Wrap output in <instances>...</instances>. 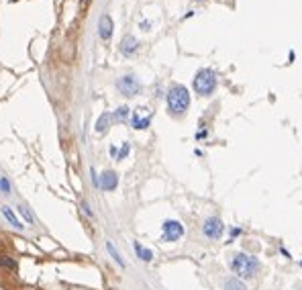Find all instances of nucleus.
<instances>
[{
    "label": "nucleus",
    "mask_w": 302,
    "mask_h": 290,
    "mask_svg": "<svg viewBox=\"0 0 302 290\" xmlns=\"http://www.w3.org/2000/svg\"><path fill=\"white\" fill-rule=\"evenodd\" d=\"M229 266H231L233 274H235L237 278H241V280H249V278L257 276L259 270H261V262H259L255 255L247 253V251H237V253H233L231 259H229Z\"/></svg>",
    "instance_id": "obj_1"
},
{
    "label": "nucleus",
    "mask_w": 302,
    "mask_h": 290,
    "mask_svg": "<svg viewBox=\"0 0 302 290\" xmlns=\"http://www.w3.org/2000/svg\"><path fill=\"white\" fill-rule=\"evenodd\" d=\"M166 102H168V112L172 117H182L188 112L192 98L184 84H174V86H170V90L166 94Z\"/></svg>",
    "instance_id": "obj_2"
},
{
    "label": "nucleus",
    "mask_w": 302,
    "mask_h": 290,
    "mask_svg": "<svg viewBox=\"0 0 302 290\" xmlns=\"http://www.w3.org/2000/svg\"><path fill=\"white\" fill-rule=\"evenodd\" d=\"M217 84H219L217 74H215L210 68H202V70H198L196 76H194V82H192L194 92L200 94V96H210V94H215Z\"/></svg>",
    "instance_id": "obj_3"
},
{
    "label": "nucleus",
    "mask_w": 302,
    "mask_h": 290,
    "mask_svg": "<svg viewBox=\"0 0 302 290\" xmlns=\"http://www.w3.org/2000/svg\"><path fill=\"white\" fill-rule=\"evenodd\" d=\"M202 233H204V237H208L210 241H221L223 235H225V223H223V219L217 217V215L206 217V219L202 221Z\"/></svg>",
    "instance_id": "obj_4"
},
{
    "label": "nucleus",
    "mask_w": 302,
    "mask_h": 290,
    "mask_svg": "<svg viewBox=\"0 0 302 290\" xmlns=\"http://www.w3.org/2000/svg\"><path fill=\"white\" fill-rule=\"evenodd\" d=\"M184 237V225L178 219H166L162 225V241L176 243Z\"/></svg>",
    "instance_id": "obj_5"
},
{
    "label": "nucleus",
    "mask_w": 302,
    "mask_h": 290,
    "mask_svg": "<svg viewBox=\"0 0 302 290\" xmlns=\"http://www.w3.org/2000/svg\"><path fill=\"white\" fill-rule=\"evenodd\" d=\"M116 90L123 94V96H137L141 90H143V84L139 82V78L137 76H133V74H125V76H120L118 80H116Z\"/></svg>",
    "instance_id": "obj_6"
},
{
    "label": "nucleus",
    "mask_w": 302,
    "mask_h": 290,
    "mask_svg": "<svg viewBox=\"0 0 302 290\" xmlns=\"http://www.w3.org/2000/svg\"><path fill=\"white\" fill-rule=\"evenodd\" d=\"M116 186H118V174L112 170L102 172V176L98 178V188L104 192H112V190H116Z\"/></svg>",
    "instance_id": "obj_7"
},
{
    "label": "nucleus",
    "mask_w": 302,
    "mask_h": 290,
    "mask_svg": "<svg viewBox=\"0 0 302 290\" xmlns=\"http://www.w3.org/2000/svg\"><path fill=\"white\" fill-rule=\"evenodd\" d=\"M112 29H114L112 19H110L108 15H102V17L98 19V37H100L102 41H108V39L112 37Z\"/></svg>",
    "instance_id": "obj_8"
},
{
    "label": "nucleus",
    "mask_w": 302,
    "mask_h": 290,
    "mask_svg": "<svg viewBox=\"0 0 302 290\" xmlns=\"http://www.w3.org/2000/svg\"><path fill=\"white\" fill-rule=\"evenodd\" d=\"M0 213H3V217L9 221V225H11V227H15L17 231H25V225L19 221V217L15 215V211H13L9 205H3V207H0Z\"/></svg>",
    "instance_id": "obj_9"
},
{
    "label": "nucleus",
    "mask_w": 302,
    "mask_h": 290,
    "mask_svg": "<svg viewBox=\"0 0 302 290\" xmlns=\"http://www.w3.org/2000/svg\"><path fill=\"white\" fill-rule=\"evenodd\" d=\"M131 125H133V129H137V131L147 129V127L151 125V112H147V114L143 117V114H141V108H139L137 112H133V117H131Z\"/></svg>",
    "instance_id": "obj_10"
},
{
    "label": "nucleus",
    "mask_w": 302,
    "mask_h": 290,
    "mask_svg": "<svg viewBox=\"0 0 302 290\" xmlns=\"http://www.w3.org/2000/svg\"><path fill=\"white\" fill-rule=\"evenodd\" d=\"M137 49H139V41H137L133 35H127V37L120 41V53H123L125 57H131Z\"/></svg>",
    "instance_id": "obj_11"
},
{
    "label": "nucleus",
    "mask_w": 302,
    "mask_h": 290,
    "mask_svg": "<svg viewBox=\"0 0 302 290\" xmlns=\"http://www.w3.org/2000/svg\"><path fill=\"white\" fill-rule=\"evenodd\" d=\"M133 249H135V253H137V257H139L141 262H151V259H154V251L147 249L145 245H141L139 241L133 243Z\"/></svg>",
    "instance_id": "obj_12"
},
{
    "label": "nucleus",
    "mask_w": 302,
    "mask_h": 290,
    "mask_svg": "<svg viewBox=\"0 0 302 290\" xmlns=\"http://www.w3.org/2000/svg\"><path fill=\"white\" fill-rule=\"evenodd\" d=\"M223 288H225V290H247L245 282H243L241 278H237V276H229V278L225 280Z\"/></svg>",
    "instance_id": "obj_13"
},
{
    "label": "nucleus",
    "mask_w": 302,
    "mask_h": 290,
    "mask_svg": "<svg viewBox=\"0 0 302 290\" xmlns=\"http://www.w3.org/2000/svg\"><path fill=\"white\" fill-rule=\"evenodd\" d=\"M110 121H112V114H110V112H102V114L98 117V121H96V127H94V129H96V133H100V135H102V133H106V131H108Z\"/></svg>",
    "instance_id": "obj_14"
},
{
    "label": "nucleus",
    "mask_w": 302,
    "mask_h": 290,
    "mask_svg": "<svg viewBox=\"0 0 302 290\" xmlns=\"http://www.w3.org/2000/svg\"><path fill=\"white\" fill-rule=\"evenodd\" d=\"M106 251L110 253V257H112V259H114V262H116V264H118L120 268H125V266H127V264H125V259L120 257V253H118V249H116V247L112 245V241H106Z\"/></svg>",
    "instance_id": "obj_15"
},
{
    "label": "nucleus",
    "mask_w": 302,
    "mask_h": 290,
    "mask_svg": "<svg viewBox=\"0 0 302 290\" xmlns=\"http://www.w3.org/2000/svg\"><path fill=\"white\" fill-rule=\"evenodd\" d=\"M129 114H131V108H129V106H118V108L112 112V121H125Z\"/></svg>",
    "instance_id": "obj_16"
},
{
    "label": "nucleus",
    "mask_w": 302,
    "mask_h": 290,
    "mask_svg": "<svg viewBox=\"0 0 302 290\" xmlns=\"http://www.w3.org/2000/svg\"><path fill=\"white\" fill-rule=\"evenodd\" d=\"M17 209H19V213L23 215V219H25L29 225H35V217H33V213L29 211V207H27V205H19Z\"/></svg>",
    "instance_id": "obj_17"
},
{
    "label": "nucleus",
    "mask_w": 302,
    "mask_h": 290,
    "mask_svg": "<svg viewBox=\"0 0 302 290\" xmlns=\"http://www.w3.org/2000/svg\"><path fill=\"white\" fill-rule=\"evenodd\" d=\"M11 192H13V186H11L9 178H7V176H0V194H5V196H9Z\"/></svg>",
    "instance_id": "obj_18"
},
{
    "label": "nucleus",
    "mask_w": 302,
    "mask_h": 290,
    "mask_svg": "<svg viewBox=\"0 0 302 290\" xmlns=\"http://www.w3.org/2000/svg\"><path fill=\"white\" fill-rule=\"evenodd\" d=\"M0 266L7 268V270H17V262L11 259L9 255H0Z\"/></svg>",
    "instance_id": "obj_19"
},
{
    "label": "nucleus",
    "mask_w": 302,
    "mask_h": 290,
    "mask_svg": "<svg viewBox=\"0 0 302 290\" xmlns=\"http://www.w3.org/2000/svg\"><path fill=\"white\" fill-rule=\"evenodd\" d=\"M129 152H131V145L125 141V143L120 145V150H116V158H114V160H125V158L129 156Z\"/></svg>",
    "instance_id": "obj_20"
},
{
    "label": "nucleus",
    "mask_w": 302,
    "mask_h": 290,
    "mask_svg": "<svg viewBox=\"0 0 302 290\" xmlns=\"http://www.w3.org/2000/svg\"><path fill=\"white\" fill-rule=\"evenodd\" d=\"M241 233H243V231H241L239 227H233V229H231V237H229V241H227V243H231V241H233L235 237H239Z\"/></svg>",
    "instance_id": "obj_21"
},
{
    "label": "nucleus",
    "mask_w": 302,
    "mask_h": 290,
    "mask_svg": "<svg viewBox=\"0 0 302 290\" xmlns=\"http://www.w3.org/2000/svg\"><path fill=\"white\" fill-rule=\"evenodd\" d=\"M82 209H84V213H86L88 217H94V213L90 211V207H88V202H82Z\"/></svg>",
    "instance_id": "obj_22"
},
{
    "label": "nucleus",
    "mask_w": 302,
    "mask_h": 290,
    "mask_svg": "<svg viewBox=\"0 0 302 290\" xmlns=\"http://www.w3.org/2000/svg\"><path fill=\"white\" fill-rule=\"evenodd\" d=\"M202 137H204V139H206V137H208V131H206V129H204V131H202V129H200V131H198V133H196V139H202Z\"/></svg>",
    "instance_id": "obj_23"
},
{
    "label": "nucleus",
    "mask_w": 302,
    "mask_h": 290,
    "mask_svg": "<svg viewBox=\"0 0 302 290\" xmlns=\"http://www.w3.org/2000/svg\"><path fill=\"white\" fill-rule=\"evenodd\" d=\"M280 253H282V255H286V259H290V251H288V249H284V247H280Z\"/></svg>",
    "instance_id": "obj_24"
},
{
    "label": "nucleus",
    "mask_w": 302,
    "mask_h": 290,
    "mask_svg": "<svg viewBox=\"0 0 302 290\" xmlns=\"http://www.w3.org/2000/svg\"><path fill=\"white\" fill-rule=\"evenodd\" d=\"M82 3H84V5H86V3H88V0H82Z\"/></svg>",
    "instance_id": "obj_25"
},
{
    "label": "nucleus",
    "mask_w": 302,
    "mask_h": 290,
    "mask_svg": "<svg viewBox=\"0 0 302 290\" xmlns=\"http://www.w3.org/2000/svg\"><path fill=\"white\" fill-rule=\"evenodd\" d=\"M300 268H302V262H300Z\"/></svg>",
    "instance_id": "obj_26"
},
{
    "label": "nucleus",
    "mask_w": 302,
    "mask_h": 290,
    "mask_svg": "<svg viewBox=\"0 0 302 290\" xmlns=\"http://www.w3.org/2000/svg\"><path fill=\"white\" fill-rule=\"evenodd\" d=\"M196 3H198V0H196Z\"/></svg>",
    "instance_id": "obj_27"
}]
</instances>
